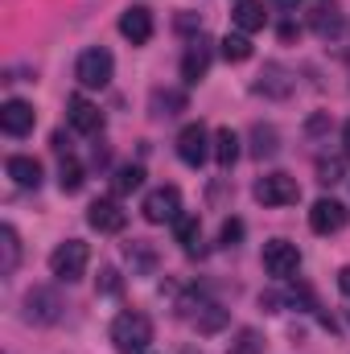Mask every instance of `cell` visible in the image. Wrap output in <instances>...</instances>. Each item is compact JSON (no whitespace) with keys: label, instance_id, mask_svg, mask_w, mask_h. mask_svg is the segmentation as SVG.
<instances>
[{"label":"cell","instance_id":"6da1fadb","mask_svg":"<svg viewBox=\"0 0 350 354\" xmlns=\"http://www.w3.org/2000/svg\"><path fill=\"white\" fill-rule=\"evenodd\" d=\"M153 342V322L145 313H120L111 322V346L120 354H140Z\"/></svg>","mask_w":350,"mask_h":354},{"label":"cell","instance_id":"7a4b0ae2","mask_svg":"<svg viewBox=\"0 0 350 354\" xmlns=\"http://www.w3.org/2000/svg\"><path fill=\"white\" fill-rule=\"evenodd\" d=\"M111 75H116V58H111V50L91 46V50H83V54H79L75 79H79L87 91H103L107 83H111Z\"/></svg>","mask_w":350,"mask_h":354},{"label":"cell","instance_id":"3957f363","mask_svg":"<svg viewBox=\"0 0 350 354\" xmlns=\"http://www.w3.org/2000/svg\"><path fill=\"white\" fill-rule=\"evenodd\" d=\"M87 260H91L87 243H83V239H66V243H58V248H54V256H50V272H54L58 280L75 284V280H83Z\"/></svg>","mask_w":350,"mask_h":354},{"label":"cell","instance_id":"277c9868","mask_svg":"<svg viewBox=\"0 0 350 354\" xmlns=\"http://www.w3.org/2000/svg\"><path fill=\"white\" fill-rule=\"evenodd\" d=\"M252 194H256L260 206H293L301 198V185H297V177H288V174H264L252 185Z\"/></svg>","mask_w":350,"mask_h":354},{"label":"cell","instance_id":"5b68a950","mask_svg":"<svg viewBox=\"0 0 350 354\" xmlns=\"http://www.w3.org/2000/svg\"><path fill=\"white\" fill-rule=\"evenodd\" d=\"M210 153H214V140H210L206 124H185V128L177 132V157H181V165L198 169Z\"/></svg>","mask_w":350,"mask_h":354},{"label":"cell","instance_id":"8992f818","mask_svg":"<svg viewBox=\"0 0 350 354\" xmlns=\"http://www.w3.org/2000/svg\"><path fill=\"white\" fill-rule=\"evenodd\" d=\"M140 214H145V223H174L177 214H181V189L177 185H157L153 194H145V206H140Z\"/></svg>","mask_w":350,"mask_h":354},{"label":"cell","instance_id":"52a82bcc","mask_svg":"<svg viewBox=\"0 0 350 354\" xmlns=\"http://www.w3.org/2000/svg\"><path fill=\"white\" fill-rule=\"evenodd\" d=\"M297 268H301L297 243H288V239H268V243H264V272H268L272 280H288Z\"/></svg>","mask_w":350,"mask_h":354},{"label":"cell","instance_id":"ba28073f","mask_svg":"<svg viewBox=\"0 0 350 354\" xmlns=\"http://www.w3.org/2000/svg\"><path fill=\"white\" fill-rule=\"evenodd\" d=\"M25 317L33 326H54L62 317V297L54 288H29L25 292Z\"/></svg>","mask_w":350,"mask_h":354},{"label":"cell","instance_id":"9c48e42d","mask_svg":"<svg viewBox=\"0 0 350 354\" xmlns=\"http://www.w3.org/2000/svg\"><path fill=\"white\" fill-rule=\"evenodd\" d=\"M153 12L145 8V4H132V8H124L120 12V33L132 41V46H149L153 41Z\"/></svg>","mask_w":350,"mask_h":354},{"label":"cell","instance_id":"30bf717a","mask_svg":"<svg viewBox=\"0 0 350 354\" xmlns=\"http://www.w3.org/2000/svg\"><path fill=\"white\" fill-rule=\"evenodd\" d=\"M347 206L342 202H334V198H317L313 202V210H309V227L317 231V235H334V231H342L347 227Z\"/></svg>","mask_w":350,"mask_h":354},{"label":"cell","instance_id":"8fae6325","mask_svg":"<svg viewBox=\"0 0 350 354\" xmlns=\"http://www.w3.org/2000/svg\"><path fill=\"white\" fill-rule=\"evenodd\" d=\"M87 223L99 231V235H120V231H124V223H128V214L120 210V202H116V198H99V202H91Z\"/></svg>","mask_w":350,"mask_h":354},{"label":"cell","instance_id":"7c38bea8","mask_svg":"<svg viewBox=\"0 0 350 354\" xmlns=\"http://www.w3.org/2000/svg\"><path fill=\"white\" fill-rule=\"evenodd\" d=\"M66 120H71V128L83 132V136L103 132V111H99L91 99H83V95H71V99H66Z\"/></svg>","mask_w":350,"mask_h":354},{"label":"cell","instance_id":"4fadbf2b","mask_svg":"<svg viewBox=\"0 0 350 354\" xmlns=\"http://www.w3.org/2000/svg\"><path fill=\"white\" fill-rule=\"evenodd\" d=\"M33 124H37L33 103H25V99H8V103L0 107V128H4L8 136H29Z\"/></svg>","mask_w":350,"mask_h":354},{"label":"cell","instance_id":"5bb4252c","mask_svg":"<svg viewBox=\"0 0 350 354\" xmlns=\"http://www.w3.org/2000/svg\"><path fill=\"white\" fill-rule=\"evenodd\" d=\"M206 71H210V46L198 37V41H190V50L181 54V79L194 87V83L206 79Z\"/></svg>","mask_w":350,"mask_h":354},{"label":"cell","instance_id":"9a60e30c","mask_svg":"<svg viewBox=\"0 0 350 354\" xmlns=\"http://www.w3.org/2000/svg\"><path fill=\"white\" fill-rule=\"evenodd\" d=\"M185 317L198 326V334H219L227 326V309L214 301H202V297H198V313H185Z\"/></svg>","mask_w":350,"mask_h":354},{"label":"cell","instance_id":"2e32d148","mask_svg":"<svg viewBox=\"0 0 350 354\" xmlns=\"http://www.w3.org/2000/svg\"><path fill=\"white\" fill-rule=\"evenodd\" d=\"M4 169H8V177H12L21 189H37V185H42V161H33V157H8Z\"/></svg>","mask_w":350,"mask_h":354},{"label":"cell","instance_id":"e0dca14e","mask_svg":"<svg viewBox=\"0 0 350 354\" xmlns=\"http://www.w3.org/2000/svg\"><path fill=\"white\" fill-rule=\"evenodd\" d=\"M235 25H239V33H260L264 21H268V12H264V0H235Z\"/></svg>","mask_w":350,"mask_h":354},{"label":"cell","instance_id":"ac0fdd59","mask_svg":"<svg viewBox=\"0 0 350 354\" xmlns=\"http://www.w3.org/2000/svg\"><path fill=\"white\" fill-rule=\"evenodd\" d=\"M309 25H313L322 37H334V33L342 29V12H338V4H334V0H317V4H313Z\"/></svg>","mask_w":350,"mask_h":354},{"label":"cell","instance_id":"d6986e66","mask_svg":"<svg viewBox=\"0 0 350 354\" xmlns=\"http://www.w3.org/2000/svg\"><path fill=\"white\" fill-rule=\"evenodd\" d=\"M260 95H272V99H284L288 91H293V79H288V71L284 66H276V62H268L260 75V83H256Z\"/></svg>","mask_w":350,"mask_h":354},{"label":"cell","instance_id":"ffe728a7","mask_svg":"<svg viewBox=\"0 0 350 354\" xmlns=\"http://www.w3.org/2000/svg\"><path fill=\"white\" fill-rule=\"evenodd\" d=\"M21 264V235H17V227H0V272L4 276H12Z\"/></svg>","mask_w":350,"mask_h":354},{"label":"cell","instance_id":"44dd1931","mask_svg":"<svg viewBox=\"0 0 350 354\" xmlns=\"http://www.w3.org/2000/svg\"><path fill=\"white\" fill-rule=\"evenodd\" d=\"M214 161H219V169H231L239 161V136L231 128H219L214 132Z\"/></svg>","mask_w":350,"mask_h":354},{"label":"cell","instance_id":"7402d4cb","mask_svg":"<svg viewBox=\"0 0 350 354\" xmlns=\"http://www.w3.org/2000/svg\"><path fill=\"white\" fill-rule=\"evenodd\" d=\"M174 239L185 252H194L198 239H202V218H198V214H177L174 218Z\"/></svg>","mask_w":350,"mask_h":354},{"label":"cell","instance_id":"603a6c76","mask_svg":"<svg viewBox=\"0 0 350 354\" xmlns=\"http://www.w3.org/2000/svg\"><path fill=\"white\" fill-rule=\"evenodd\" d=\"M252 153H256L260 161L280 153V136H276V128H272V124H256V128H252Z\"/></svg>","mask_w":350,"mask_h":354},{"label":"cell","instance_id":"cb8c5ba5","mask_svg":"<svg viewBox=\"0 0 350 354\" xmlns=\"http://www.w3.org/2000/svg\"><path fill=\"white\" fill-rule=\"evenodd\" d=\"M83 181H87L83 165H79L75 157H62V169H58V185H62V194H79Z\"/></svg>","mask_w":350,"mask_h":354},{"label":"cell","instance_id":"d4e9b609","mask_svg":"<svg viewBox=\"0 0 350 354\" xmlns=\"http://www.w3.org/2000/svg\"><path fill=\"white\" fill-rule=\"evenodd\" d=\"M219 46H223V58H227V62H248V58H252V41H248V33H227Z\"/></svg>","mask_w":350,"mask_h":354},{"label":"cell","instance_id":"484cf974","mask_svg":"<svg viewBox=\"0 0 350 354\" xmlns=\"http://www.w3.org/2000/svg\"><path fill=\"white\" fill-rule=\"evenodd\" d=\"M145 185V169L140 165H120L116 177H111V189L116 194H132V189H140Z\"/></svg>","mask_w":350,"mask_h":354},{"label":"cell","instance_id":"4316f807","mask_svg":"<svg viewBox=\"0 0 350 354\" xmlns=\"http://www.w3.org/2000/svg\"><path fill=\"white\" fill-rule=\"evenodd\" d=\"M153 107H157V115H177V111H185V95L181 91H153Z\"/></svg>","mask_w":350,"mask_h":354},{"label":"cell","instance_id":"83f0119b","mask_svg":"<svg viewBox=\"0 0 350 354\" xmlns=\"http://www.w3.org/2000/svg\"><path fill=\"white\" fill-rule=\"evenodd\" d=\"M317 181H322V185L342 181V161H317Z\"/></svg>","mask_w":350,"mask_h":354},{"label":"cell","instance_id":"f1b7e54d","mask_svg":"<svg viewBox=\"0 0 350 354\" xmlns=\"http://www.w3.org/2000/svg\"><path fill=\"white\" fill-rule=\"evenodd\" d=\"M219 239H223V248H235V243L243 239V223H239V218H227V223H223V235H219Z\"/></svg>","mask_w":350,"mask_h":354},{"label":"cell","instance_id":"f546056e","mask_svg":"<svg viewBox=\"0 0 350 354\" xmlns=\"http://www.w3.org/2000/svg\"><path fill=\"white\" fill-rule=\"evenodd\" d=\"M256 351H260V334L256 330H243L239 342H235V351H227V354H256Z\"/></svg>","mask_w":350,"mask_h":354},{"label":"cell","instance_id":"4dcf8cb0","mask_svg":"<svg viewBox=\"0 0 350 354\" xmlns=\"http://www.w3.org/2000/svg\"><path fill=\"white\" fill-rule=\"evenodd\" d=\"M99 288H103V292H120V272H116V268H103V272H99Z\"/></svg>","mask_w":350,"mask_h":354},{"label":"cell","instance_id":"1f68e13d","mask_svg":"<svg viewBox=\"0 0 350 354\" xmlns=\"http://www.w3.org/2000/svg\"><path fill=\"white\" fill-rule=\"evenodd\" d=\"M194 25H198V21H194L190 12H181V17H177V29H181V33H185V29H194Z\"/></svg>","mask_w":350,"mask_h":354},{"label":"cell","instance_id":"d6a6232c","mask_svg":"<svg viewBox=\"0 0 350 354\" xmlns=\"http://www.w3.org/2000/svg\"><path fill=\"white\" fill-rule=\"evenodd\" d=\"M272 4H276L280 12H297V4H301V0H272Z\"/></svg>","mask_w":350,"mask_h":354},{"label":"cell","instance_id":"836d02e7","mask_svg":"<svg viewBox=\"0 0 350 354\" xmlns=\"http://www.w3.org/2000/svg\"><path fill=\"white\" fill-rule=\"evenodd\" d=\"M338 288L350 297V268H342V272H338Z\"/></svg>","mask_w":350,"mask_h":354},{"label":"cell","instance_id":"e575fe53","mask_svg":"<svg viewBox=\"0 0 350 354\" xmlns=\"http://www.w3.org/2000/svg\"><path fill=\"white\" fill-rule=\"evenodd\" d=\"M342 145H347V157H350V120L342 124Z\"/></svg>","mask_w":350,"mask_h":354},{"label":"cell","instance_id":"d590c367","mask_svg":"<svg viewBox=\"0 0 350 354\" xmlns=\"http://www.w3.org/2000/svg\"><path fill=\"white\" fill-rule=\"evenodd\" d=\"M181 354H202V351H181Z\"/></svg>","mask_w":350,"mask_h":354}]
</instances>
